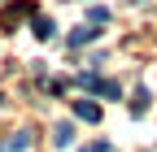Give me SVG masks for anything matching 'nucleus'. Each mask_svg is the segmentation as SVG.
<instances>
[{"mask_svg": "<svg viewBox=\"0 0 157 152\" xmlns=\"http://www.w3.org/2000/svg\"><path fill=\"white\" fill-rule=\"evenodd\" d=\"M74 118H78V122H101V104L87 100V96H83V100H74Z\"/></svg>", "mask_w": 157, "mask_h": 152, "instance_id": "nucleus-1", "label": "nucleus"}, {"mask_svg": "<svg viewBox=\"0 0 157 152\" xmlns=\"http://www.w3.org/2000/svg\"><path fill=\"white\" fill-rule=\"evenodd\" d=\"M70 139H74V126H70V122H57V126H52V143H57V148H70Z\"/></svg>", "mask_w": 157, "mask_h": 152, "instance_id": "nucleus-2", "label": "nucleus"}, {"mask_svg": "<svg viewBox=\"0 0 157 152\" xmlns=\"http://www.w3.org/2000/svg\"><path fill=\"white\" fill-rule=\"evenodd\" d=\"M26 143H31V135H26V130H17L13 139H0V152H22Z\"/></svg>", "mask_w": 157, "mask_h": 152, "instance_id": "nucleus-3", "label": "nucleus"}, {"mask_svg": "<svg viewBox=\"0 0 157 152\" xmlns=\"http://www.w3.org/2000/svg\"><path fill=\"white\" fill-rule=\"evenodd\" d=\"M92 39H96V31H92V26H78V31L70 35V48H83V44H92Z\"/></svg>", "mask_w": 157, "mask_h": 152, "instance_id": "nucleus-4", "label": "nucleus"}, {"mask_svg": "<svg viewBox=\"0 0 157 152\" xmlns=\"http://www.w3.org/2000/svg\"><path fill=\"white\" fill-rule=\"evenodd\" d=\"M35 35H39V39H52V35H57L52 17H35Z\"/></svg>", "mask_w": 157, "mask_h": 152, "instance_id": "nucleus-5", "label": "nucleus"}, {"mask_svg": "<svg viewBox=\"0 0 157 152\" xmlns=\"http://www.w3.org/2000/svg\"><path fill=\"white\" fill-rule=\"evenodd\" d=\"M148 109V91L140 87V91H135V100H131V113H135V118H140V113Z\"/></svg>", "mask_w": 157, "mask_h": 152, "instance_id": "nucleus-6", "label": "nucleus"}, {"mask_svg": "<svg viewBox=\"0 0 157 152\" xmlns=\"http://www.w3.org/2000/svg\"><path fill=\"white\" fill-rule=\"evenodd\" d=\"M78 152H109V143H105V139H96V143H87V148H78Z\"/></svg>", "mask_w": 157, "mask_h": 152, "instance_id": "nucleus-7", "label": "nucleus"}]
</instances>
